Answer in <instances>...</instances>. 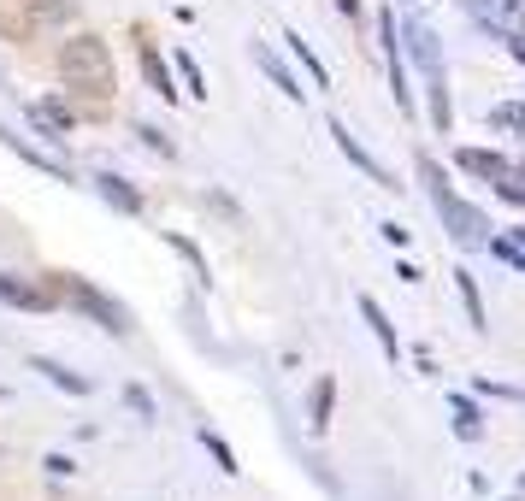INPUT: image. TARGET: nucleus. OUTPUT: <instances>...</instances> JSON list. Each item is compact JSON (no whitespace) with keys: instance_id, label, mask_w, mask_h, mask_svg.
<instances>
[{"instance_id":"9d476101","label":"nucleus","mask_w":525,"mask_h":501,"mask_svg":"<svg viewBox=\"0 0 525 501\" xmlns=\"http://www.w3.org/2000/svg\"><path fill=\"white\" fill-rule=\"evenodd\" d=\"M136 65H142L148 89H154L159 100H177V95H184V89H171V72H166V59L154 54V42H148V36H136Z\"/></svg>"},{"instance_id":"f03ea898","label":"nucleus","mask_w":525,"mask_h":501,"mask_svg":"<svg viewBox=\"0 0 525 501\" xmlns=\"http://www.w3.org/2000/svg\"><path fill=\"white\" fill-rule=\"evenodd\" d=\"M419 177L431 183V207H437L443 230H449L454 242H460V248H472V254H478V248H490V236H496V230H490V218H484L478 207H472V200H460L449 183H443L437 159H419Z\"/></svg>"},{"instance_id":"412c9836","label":"nucleus","mask_w":525,"mask_h":501,"mask_svg":"<svg viewBox=\"0 0 525 501\" xmlns=\"http://www.w3.org/2000/svg\"><path fill=\"white\" fill-rule=\"evenodd\" d=\"M284 42H289V54H296V59H301V65H307V77H313V83L325 89V83H331V72H325V65H319V59H313V47H307V42H301V36H284Z\"/></svg>"},{"instance_id":"0eeeda50","label":"nucleus","mask_w":525,"mask_h":501,"mask_svg":"<svg viewBox=\"0 0 525 501\" xmlns=\"http://www.w3.org/2000/svg\"><path fill=\"white\" fill-rule=\"evenodd\" d=\"M24 113H30V124L42 130L47 142H65V130H72V106H65V100H54V95H47V100H30Z\"/></svg>"},{"instance_id":"bb28decb","label":"nucleus","mask_w":525,"mask_h":501,"mask_svg":"<svg viewBox=\"0 0 525 501\" xmlns=\"http://www.w3.org/2000/svg\"><path fill=\"white\" fill-rule=\"evenodd\" d=\"M125 401H130V407H136V413H142V419H148V413H154V401H148V389H136V384H130V389H125Z\"/></svg>"},{"instance_id":"2f4dec72","label":"nucleus","mask_w":525,"mask_h":501,"mask_svg":"<svg viewBox=\"0 0 525 501\" xmlns=\"http://www.w3.org/2000/svg\"><path fill=\"white\" fill-rule=\"evenodd\" d=\"M401 6H426V0H401Z\"/></svg>"},{"instance_id":"5701e85b","label":"nucleus","mask_w":525,"mask_h":501,"mask_svg":"<svg viewBox=\"0 0 525 501\" xmlns=\"http://www.w3.org/2000/svg\"><path fill=\"white\" fill-rule=\"evenodd\" d=\"M496 189H502V200H513V207H525V172H513V166H508V172L496 177Z\"/></svg>"},{"instance_id":"f8f14e48","label":"nucleus","mask_w":525,"mask_h":501,"mask_svg":"<svg viewBox=\"0 0 525 501\" xmlns=\"http://www.w3.org/2000/svg\"><path fill=\"white\" fill-rule=\"evenodd\" d=\"M0 142L13 148V154L24 159V166H36V172H47V177H54V183H72V166H65V159H54V154H42V148L18 142V136H6V130H0Z\"/></svg>"},{"instance_id":"ddd939ff","label":"nucleus","mask_w":525,"mask_h":501,"mask_svg":"<svg viewBox=\"0 0 525 501\" xmlns=\"http://www.w3.org/2000/svg\"><path fill=\"white\" fill-rule=\"evenodd\" d=\"M331 407H337V378H319L313 395H307V430L313 437H325L331 430Z\"/></svg>"},{"instance_id":"aec40b11","label":"nucleus","mask_w":525,"mask_h":501,"mask_svg":"<svg viewBox=\"0 0 525 501\" xmlns=\"http://www.w3.org/2000/svg\"><path fill=\"white\" fill-rule=\"evenodd\" d=\"M166 242H171V248H177V254H184V259H189V272H195V284H213V277H207V259H201V248H195V242H189V236H177V230H171Z\"/></svg>"},{"instance_id":"4be33fe9","label":"nucleus","mask_w":525,"mask_h":501,"mask_svg":"<svg viewBox=\"0 0 525 501\" xmlns=\"http://www.w3.org/2000/svg\"><path fill=\"white\" fill-rule=\"evenodd\" d=\"M201 448H207V454L219 460V472H237V454L225 448V437H213V430H201Z\"/></svg>"},{"instance_id":"c756f323","label":"nucleus","mask_w":525,"mask_h":501,"mask_svg":"<svg viewBox=\"0 0 525 501\" xmlns=\"http://www.w3.org/2000/svg\"><path fill=\"white\" fill-rule=\"evenodd\" d=\"M513 248H520V259H525V230H513Z\"/></svg>"},{"instance_id":"f257e3e1","label":"nucleus","mask_w":525,"mask_h":501,"mask_svg":"<svg viewBox=\"0 0 525 501\" xmlns=\"http://www.w3.org/2000/svg\"><path fill=\"white\" fill-rule=\"evenodd\" d=\"M59 83L72 89L95 118L107 113V106H113V89H118L107 42H100V36H72V42H59Z\"/></svg>"},{"instance_id":"cd10ccee","label":"nucleus","mask_w":525,"mask_h":501,"mask_svg":"<svg viewBox=\"0 0 525 501\" xmlns=\"http://www.w3.org/2000/svg\"><path fill=\"white\" fill-rule=\"evenodd\" d=\"M47 472H54V478H72L77 466H72V460H65V454H47Z\"/></svg>"},{"instance_id":"20e7f679","label":"nucleus","mask_w":525,"mask_h":501,"mask_svg":"<svg viewBox=\"0 0 525 501\" xmlns=\"http://www.w3.org/2000/svg\"><path fill=\"white\" fill-rule=\"evenodd\" d=\"M59 277V289H65V301H72L77 313H89V318H100V325L113 330V336H130V313L118 307L113 295H100L95 284H83V277H72V272H54Z\"/></svg>"},{"instance_id":"1a4fd4ad","label":"nucleus","mask_w":525,"mask_h":501,"mask_svg":"<svg viewBox=\"0 0 525 501\" xmlns=\"http://www.w3.org/2000/svg\"><path fill=\"white\" fill-rule=\"evenodd\" d=\"M95 195L107 200V207H118V213L130 218H142V189H130L118 172H95Z\"/></svg>"},{"instance_id":"a211bd4d","label":"nucleus","mask_w":525,"mask_h":501,"mask_svg":"<svg viewBox=\"0 0 525 501\" xmlns=\"http://www.w3.org/2000/svg\"><path fill=\"white\" fill-rule=\"evenodd\" d=\"M449 407H454V437H460V443H478V437H484V419H478V407H472L467 395H454Z\"/></svg>"},{"instance_id":"b1692460","label":"nucleus","mask_w":525,"mask_h":501,"mask_svg":"<svg viewBox=\"0 0 525 501\" xmlns=\"http://www.w3.org/2000/svg\"><path fill=\"white\" fill-rule=\"evenodd\" d=\"M177 77H184V83H189V95H207V83H201V65H195V59H189V54H177Z\"/></svg>"},{"instance_id":"423d86ee","label":"nucleus","mask_w":525,"mask_h":501,"mask_svg":"<svg viewBox=\"0 0 525 501\" xmlns=\"http://www.w3.org/2000/svg\"><path fill=\"white\" fill-rule=\"evenodd\" d=\"M0 301L18 307V313H54L59 307V295L47 284H24V277H13V272H0Z\"/></svg>"},{"instance_id":"dca6fc26","label":"nucleus","mask_w":525,"mask_h":501,"mask_svg":"<svg viewBox=\"0 0 525 501\" xmlns=\"http://www.w3.org/2000/svg\"><path fill=\"white\" fill-rule=\"evenodd\" d=\"M30 366H36V372H42V378H47V384H54V389H65V395H89V389H95V384H89V378H77L72 366H59V360H42V354H36V360H30Z\"/></svg>"},{"instance_id":"9b49d317","label":"nucleus","mask_w":525,"mask_h":501,"mask_svg":"<svg viewBox=\"0 0 525 501\" xmlns=\"http://www.w3.org/2000/svg\"><path fill=\"white\" fill-rule=\"evenodd\" d=\"M383 42H390V89H396V106H401V113H413L408 65H401V47H396V13H383Z\"/></svg>"},{"instance_id":"a878e982","label":"nucleus","mask_w":525,"mask_h":501,"mask_svg":"<svg viewBox=\"0 0 525 501\" xmlns=\"http://www.w3.org/2000/svg\"><path fill=\"white\" fill-rule=\"evenodd\" d=\"M490 118H496V124H508V130H525V106H496Z\"/></svg>"},{"instance_id":"f3484780","label":"nucleus","mask_w":525,"mask_h":501,"mask_svg":"<svg viewBox=\"0 0 525 501\" xmlns=\"http://www.w3.org/2000/svg\"><path fill=\"white\" fill-rule=\"evenodd\" d=\"M360 318H366V325H372V336H378V343H383V354L396 360V354H401V343H396V325L383 318V307H378V301H372V295H360Z\"/></svg>"},{"instance_id":"393cba45","label":"nucleus","mask_w":525,"mask_h":501,"mask_svg":"<svg viewBox=\"0 0 525 501\" xmlns=\"http://www.w3.org/2000/svg\"><path fill=\"white\" fill-rule=\"evenodd\" d=\"M136 136H142V142L154 148L159 159H171V154H177V148H171V136H166V130H154V124H142V130H136Z\"/></svg>"},{"instance_id":"c85d7f7f","label":"nucleus","mask_w":525,"mask_h":501,"mask_svg":"<svg viewBox=\"0 0 525 501\" xmlns=\"http://www.w3.org/2000/svg\"><path fill=\"white\" fill-rule=\"evenodd\" d=\"M513 59H520V65H525V36H513Z\"/></svg>"},{"instance_id":"4468645a","label":"nucleus","mask_w":525,"mask_h":501,"mask_svg":"<svg viewBox=\"0 0 525 501\" xmlns=\"http://www.w3.org/2000/svg\"><path fill=\"white\" fill-rule=\"evenodd\" d=\"M254 65H260V72H266V77H271V83H278V89H284L289 100H301V95H307V89H301L296 77H289V65H284V59H278V54H271L266 42H254Z\"/></svg>"},{"instance_id":"39448f33","label":"nucleus","mask_w":525,"mask_h":501,"mask_svg":"<svg viewBox=\"0 0 525 501\" xmlns=\"http://www.w3.org/2000/svg\"><path fill=\"white\" fill-rule=\"evenodd\" d=\"M467 13L478 18L484 30H496V36H525V0H467Z\"/></svg>"},{"instance_id":"6e6552de","label":"nucleus","mask_w":525,"mask_h":501,"mask_svg":"<svg viewBox=\"0 0 525 501\" xmlns=\"http://www.w3.org/2000/svg\"><path fill=\"white\" fill-rule=\"evenodd\" d=\"M331 136H337V148H342V159H349V166H360V172H366V177H372V183H383V189H396V177L383 172L378 159H372V154H366V148H360V142H355V136H349V124H337V118H331Z\"/></svg>"},{"instance_id":"7ed1b4c3","label":"nucleus","mask_w":525,"mask_h":501,"mask_svg":"<svg viewBox=\"0 0 525 501\" xmlns=\"http://www.w3.org/2000/svg\"><path fill=\"white\" fill-rule=\"evenodd\" d=\"M401 47L413 54V65H419V77H426V89H431V124L449 130V72H443L437 36H431L426 24H401Z\"/></svg>"},{"instance_id":"7c9ffc66","label":"nucleus","mask_w":525,"mask_h":501,"mask_svg":"<svg viewBox=\"0 0 525 501\" xmlns=\"http://www.w3.org/2000/svg\"><path fill=\"white\" fill-rule=\"evenodd\" d=\"M337 6H342V13H360V0H337Z\"/></svg>"},{"instance_id":"2eb2a0df","label":"nucleus","mask_w":525,"mask_h":501,"mask_svg":"<svg viewBox=\"0 0 525 501\" xmlns=\"http://www.w3.org/2000/svg\"><path fill=\"white\" fill-rule=\"evenodd\" d=\"M454 166H460V172H472V177H490V183L508 172V159L490 154V148H460V154H454Z\"/></svg>"},{"instance_id":"6ab92c4d","label":"nucleus","mask_w":525,"mask_h":501,"mask_svg":"<svg viewBox=\"0 0 525 501\" xmlns=\"http://www.w3.org/2000/svg\"><path fill=\"white\" fill-rule=\"evenodd\" d=\"M454 289H460V301H467V318H472V330H484L490 318H484V301H478V277H472V272H454Z\"/></svg>"}]
</instances>
